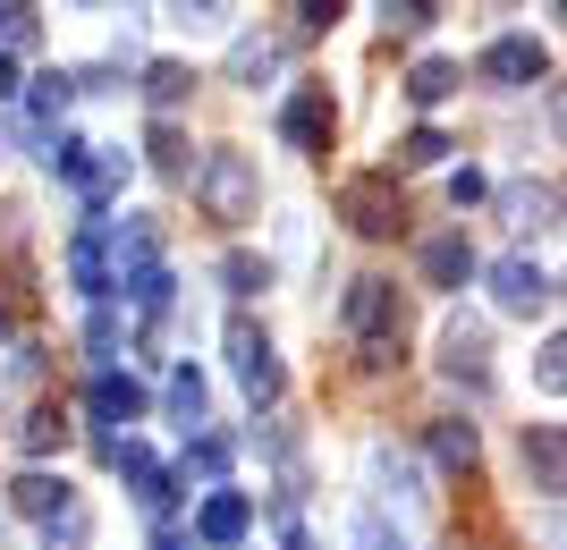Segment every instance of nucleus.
Wrapping results in <instances>:
<instances>
[{
    "label": "nucleus",
    "mask_w": 567,
    "mask_h": 550,
    "mask_svg": "<svg viewBox=\"0 0 567 550\" xmlns=\"http://www.w3.org/2000/svg\"><path fill=\"white\" fill-rule=\"evenodd\" d=\"M492 297L508 313H550V297H559V288H550V271L534 263V255H508V263H492Z\"/></svg>",
    "instance_id": "obj_8"
},
{
    "label": "nucleus",
    "mask_w": 567,
    "mask_h": 550,
    "mask_svg": "<svg viewBox=\"0 0 567 550\" xmlns=\"http://www.w3.org/2000/svg\"><path fill=\"white\" fill-rule=\"evenodd\" d=\"M0 331H9V313H0Z\"/></svg>",
    "instance_id": "obj_38"
},
{
    "label": "nucleus",
    "mask_w": 567,
    "mask_h": 550,
    "mask_svg": "<svg viewBox=\"0 0 567 550\" xmlns=\"http://www.w3.org/2000/svg\"><path fill=\"white\" fill-rule=\"evenodd\" d=\"M288 550H313V542H306V533H288Z\"/></svg>",
    "instance_id": "obj_37"
},
{
    "label": "nucleus",
    "mask_w": 567,
    "mask_h": 550,
    "mask_svg": "<svg viewBox=\"0 0 567 550\" xmlns=\"http://www.w3.org/2000/svg\"><path fill=\"white\" fill-rule=\"evenodd\" d=\"M499 212H508V229H550V212H559V187H534V178H517V187H499Z\"/></svg>",
    "instance_id": "obj_13"
},
{
    "label": "nucleus",
    "mask_w": 567,
    "mask_h": 550,
    "mask_svg": "<svg viewBox=\"0 0 567 550\" xmlns=\"http://www.w3.org/2000/svg\"><path fill=\"white\" fill-rule=\"evenodd\" d=\"M483 76H492V85H543V76H550V51L534 43V34H499V43L483 51Z\"/></svg>",
    "instance_id": "obj_9"
},
{
    "label": "nucleus",
    "mask_w": 567,
    "mask_h": 550,
    "mask_svg": "<svg viewBox=\"0 0 567 550\" xmlns=\"http://www.w3.org/2000/svg\"><path fill=\"white\" fill-rule=\"evenodd\" d=\"M441 373L466 382V390H483V382H492V331L466 322V313H450V331H441Z\"/></svg>",
    "instance_id": "obj_6"
},
{
    "label": "nucleus",
    "mask_w": 567,
    "mask_h": 550,
    "mask_svg": "<svg viewBox=\"0 0 567 550\" xmlns=\"http://www.w3.org/2000/svg\"><path fill=\"white\" fill-rule=\"evenodd\" d=\"M178 162H187V136H178V127H153V169H178Z\"/></svg>",
    "instance_id": "obj_32"
},
{
    "label": "nucleus",
    "mask_w": 567,
    "mask_h": 550,
    "mask_svg": "<svg viewBox=\"0 0 567 550\" xmlns=\"http://www.w3.org/2000/svg\"><path fill=\"white\" fill-rule=\"evenodd\" d=\"M424 280H432V288H466V280H474V246H466V238H432V246H424Z\"/></svg>",
    "instance_id": "obj_17"
},
{
    "label": "nucleus",
    "mask_w": 567,
    "mask_h": 550,
    "mask_svg": "<svg viewBox=\"0 0 567 550\" xmlns=\"http://www.w3.org/2000/svg\"><path fill=\"white\" fill-rule=\"evenodd\" d=\"M60 440H69V424H60V407H34V415H25V424H18V449H25V457H51V449H60Z\"/></svg>",
    "instance_id": "obj_22"
},
{
    "label": "nucleus",
    "mask_w": 567,
    "mask_h": 550,
    "mask_svg": "<svg viewBox=\"0 0 567 550\" xmlns=\"http://www.w3.org/2000/svg\"><path fill=\"white\" fill-rule=\"evenodd\" d=\"M288 9H297V25H306V34H322V25L339 18V0H288Z\"/></svg>",
    "instance_id": "obj_34"
},
{
    "label": "nucleus",
    "mask_w": 567,
    "mask_h": 550,
    "mask_svg": "<svg viewBox=\"0 0 567 550\" xmlns=\"http://www.w3.org/2000/svg\"><path fill=\"white\" fill-rule=\"evenodd\" d=\"M246 526H255V500H246V491H213V500L195 508V542H213V550H229Z\"/></svg>",
    "instance_id": "obj_11"
},
{
    "label": "nucleus",
    "mask_w": 567,
    "mask_h": 550,
    "mask_svg": "<svg viewBox=\"0 0 567 550\" xmlns=\"http://www.w3.org/2000/svg\"><path fill=\"white\" fill-rule=\"evenodd\" d=\"M118 178H127V153H111V144H85V162H76V178H69V187H76V195H85V204L102 212V204L118 195Z\"/></svg>",
    "instance_id": "obj_12"
},
{
    "label": "nucleus",
    "mask_w": 567,
    "mask_h": 550,
    "mask_svg": "<svg viewBox=\"0 0 567 550\" xmlns=\"http://www.w3.org/2000/svg\"><path fill=\"white\" fill-rule=\"evenodd\" d=\"M280 144L288 153H322V144H331V85H297V94H288Z\"/></svg>",
    "instance_id": "obj_7"
},
{
    "label": "nucleus",
    "mask_w": 567,
    "mask_h": 550,
    "mask_svg": "<svg viewBox=\"0 0 567 550\" xmlns=\"http://www.w3.org/2000/svg\"><path fill=\"white\" fill-rule=\"evenodd\" d=\"M34 34H43V9L34 0H0V51H25Z\"/></svg>",
    "instance_id": "obj_23"
},
{
    "label": "nucleus",
    "mask_w": 567,
    "mask_h": 550,
    "mask_svg": "<svg viewBox=\"0 0 567 550\" xmlns=\"http://www.w3.org/2000/svg\"><path fill=\"white\" fill-rule=\"evenodd\" d=\"M450 195H457V204H483L492 187H483V169H457V178H450Z\"/></svg>",
    "instance_id": "obj_35"
},
{
    "label": "nucleus",
    "mask_w": 567,
    "mask_h": 550,
    "mask_svg": "<svg viewBox=\"0 0 567 550\" xmlns=\"http://www.w3.org/2000/svg\"><path fill=\"white\" fill-rule=\"evenodd\" d=\"M229 475V440H187V482H220Z\"/></svg>",
    "instance_id": "obj_26"
},
{
    "label": "nucleus",
    "mask_w": 567,
    "mask_h": 550,
    "mask_svg": "<svg viewBox=\"0 0 567 550\" xmlns=\"http://www.w3.org/2000/svg\"><path fill=\"white\" fill-rule=\"evenodd\" d=\"M399 313H406V305H399V280H355L348 305H339V322L373 347V339H399Z\"/></svg>",
    "instance_id": "obj_5"
},
{
    "label": "nucleus",
    "mask_w": 567,
    "mask_h": 550,
    "mask_svg": "<svg viewBox=\"0 0 567 550\" xmlns=\"http://www.w3.org/2000/svg\"><path fill=\"white\" fill-rule=\"evenodd\" d=\"M220 9L229 0H169V18H187V25H220Z\"/></svg>",
    "instance_id": "obj_33"
},
{
    "label": "nucleus",
    "mask_w": 567,
    "mask_h": 550,
    "mask_svg": "<svg viewBox=\"0 0 567 550\" xmlns=\"http://www.w3.org/2000/svg\"><path fill=\"white\" fill-rule=\"evenodd\" d=\"M69 280L85 288V297H102V288H111V263H102V220H85V229H76V246H69Z\"/></svg>",
    "instance_id": "obj_16"
},
{
    "label": "nucleus",
    "mask_w": 567,
    "mask_h": 550,
    "mask_svg": "<svg viewBox=\"0 0 567 550\" xmlns=\"http://www.w3.org/2000/svg\"><path fill=\"white\" fill-rule=\"evenodd\" d=\"M9 508H18V517H43V526H51V517H69V482H60V475H18V482H9Z\"/></svg>",
    "instance_id": "obj_14"
},
{
    "label": "nucleus",
    "mask_w": 567,
    "mask_h": 550,
    "mask_svg": "<svg viewBox=\"0 0 567 550\" xmlns=\"http://www.w3.org/2000/svg\"><path fill=\"white\" fill-rule=\"evenodd\" d=\"M381 25H390V34H424V25H432V0H381Z\"/></svg>",
    "instance_id": "obj_28"
},
{
    "label": "nucleus",
    "mask_w": 567,
    "mask_h": 550,
    "mask_svg": "<svg viewBox=\"0 0 567 550\" xmlns=\"http://www.w3.org/2000/svg\"><path fill=\"white\" fill-rule=\"evenodd\" d=\"M169 415H178V424H204V373H195V364L169 373Z\"/></svg>",
    "instance_id": "obj_25"
},
{
    "label": "nucleus",
    "mask_w": 567,
    "mask_h": 550,
    "mask_svg": "<svg viewBox=\"0 0 567 550\" xmlns=\"http://www.w3.org/2000/svg\"><path fill=\"white\" fill-rule=\"evenodd\" d=\"M474 449H483V440H474V424H457V415H441V424H432V457H441L450 475H474Z\"/></svg>",
    "instance_id": "obj_19"
},
{
    "label": "nucleus",
    "mask_w": 567,
    "mask_h": 550,
    "mask_svg": "<svg viewBox=\"0 0 567 550\" xmlns=\"http://www.w3.org/2000/svg\"><path fill=\"white\" fill-rule=\"evenodd\" d=\"M18 94V60H9V51H0V102Z\"/></svg>",
    "instance_id": "obj_36"
},
{
    "label": "nucleus",
    "mask_w": 567,
    "mask_h": 550,
    "mask_svg": "<svg viewBox=\"0 0 567 550\" xmlns=\"http://www.w3.org/2000/svg\"><path fill=\"white\" fill-rule=\"evenodd\" d=\"M355 550H406V533L390 526V517H355V533H348Z\"/></svg>",
    "instance_id": "obj_30"
},
{
    "label": "nucleus",
    "mask_w": 567,
    "mask_h": 550,
    "mask_svg": "<svg viewBox=\"0 0 567 550\" xmlns=\"http://www.w3.org/2000/svg\"><path fill=\"white\" fill-rule=\"evenodd\" d=\"M441 153H450V136H441V127H415V136L399 144V162H406V169H432Z\"/></svg>",
    "instance_id": "obj_29"
},
{
    "label": "nucleus",
    "mask_w": 567,
    "mask_h": 550,
    "mask_svg": "<svg viewBox=\"0 0 567 550\" xmlns=\"http://www.w3.org/2000/svg\"><path fill=\"white\" fill-rule=\"evenodd\" d=\"M195 204H204V220H220V229H237V220H255V204H262V169L246 162V153H204L195 162Z\"/></svg>",
    "instance_id": "obj_1"
},
{
    "label": "nucleus",
    "mask_w": 567,
    "mask_h": 550,
    "mask_svg": "<svg viewBox=\"0 0 567 550\" xmlns=\"http://www.w3.org/2000/svg\"><path fill=\"white\" fill-rule=\"evenodd\" d=\"M271 69H280V43H271V34H246V43L229 51V76H237V85H262Z\"/></svg>",
    "instance_id": "obj_20"
},
{
    "label": "nucleus",
    "mask_w": 567,
    "mask_h": 550,
    "mask_svg": "<svg viewBox=\"0 0 567 550\" xmlns=\"http://www.w3.org/2000/svg\"><path fill=\"white\" fill-rule=\"evenodd\" d=\"M339 220H348L355 238H399L406 229V195L390 178H348L339 187Z\"/></svg>",
    "instance_id": "obj_2"
},
{
    "label": "nucleus",
    "mask_w": 567,
    "mask_h": 550,
    "mask_svg": "<svg viewBox=\"0 0 567 550\" xmlns=\"http://www.w3.org/2000/svg\"><path fill=\"white\" fill-rule=\"evenodd\" d=\"M69 102H76V76L43 69V76H34V94H25V111H34V120H60V111H69Z\"/></svg>",
    "instance_id": "obj_24"
},
{
    "label": "nucleus",
    "mask_w": 567,
    "mask_h": 550,
    "mask_svg": "<svg viewBox=\"0 0 567 550\" xmlns=\"http://www.w3.org/2000/svg\"><path fill=\"white\" fill-rule=\"evenodd\" d=\"M111 466L127 475V491H136V500L153 508V517H162V508L178 500V491H169V466H162L153 449H136V440H118V449H111Z\"/></svg>",
    "instance_id": "obj_10"
},
{
    "label": "nucleus",
    "mask_w": 567,
    "mask_h": 550,
    "mask_svg": "<svg viewBox=\"0 0 567 550\" xmlns=\"http://www.w3.org/2000/svg\"><path fill=\"white\" fill-rule=\"evenodd\" d=\"M144 94L162 102V111H178V102L195 94V69L187 60H153V69H144Z\"/></svg>",
    "instance_id": "obj_21"
},
{
    "label": "nucleus",
    "mask_w": 567,
    "mask_h": 550,
    "mask_svg": "<svg viewBox=\"0 0 567 550\" xmlns=\"http://www.w3.org/2000/svg\"><path fill=\"white\" fill-rule=\"evenodd\" d=\"M85 415H94V440H102V457H111L118 449V424H136V415H144V382H136V373H94Z\"/></svg>",
    "instance_id": "obj_3"
},
{
    "label": "nucleus",
    "mask_w": 567,
    "mask_h": 550,
    "mask_svg": "<svg viewBox=\"0 0 567 550\" xmlns=\"http://www.w3.org/2000/svg\"><path fill=\"white\" fill-rule=\"evenodd\" d=\"M229 364H237V382H246V398H255V407H271V398H280V356H271V339H262L246 313L229 322Z\"/></svg>",
    "instance_id": "obj_4"
},
{
    "label": "nucleus",
    "mask_w": 567,
    "mask_h": 550,
    "mask_svg": "<svg viewBox=\"0 0 567 550\" xmlns=\"http://www.w3.org/2000/svg\"><path fill=\"white\" fill-rule=\"evenodd\" d=\"M220 280H229V297H255V288H271V263H262V255H229Z\"/></svg>",
    "instance_id": "obj_27"
},
{
    "label": "nucleus",
    "mask_w": 567,
    "mask_h": 550,
    "mask_svg": "<svg viewBox=\"0 0 567 550\" xmlns=\"http://www.w3.org/2000/svg\"><path fill=\"white\" fill-rule=\"evenodd\" d=\"M534 382L559 398V382H567V347H559V339H543V356H534Z\"/></svg>",
    "instance_id": "obj_31"
},
{
    "label": "nucleus",
    "mask_w": 567,
    "mask_h": 550,
    "mask_svg": "<svg viewBox=\"0 0 567 550\" xmlns=\"http://www.w3.org/2000/svg\"><path fill=\"white\" fill-rule=\"evenodd\" d=\"M457 60H415V69H406V102H415V111H441V102L457 94Z\"/></svg>",
    "instance_id": "obj_15"
},
{
    "label": "nucleus",
    "mask_w": 567,
    "mask_h": 550,
    "mask_svg": "<svg viewBox=\"0 0 567 550\" xmlns=\"http://www.w3.org/2000/svg\"><path fill=\"white\" fill-rule=\"evenodd\" d=\"M525 475L534 491H559V424H525Z\"/></svg>",
    "instance_id": "obj_18"
}]
</instances>
